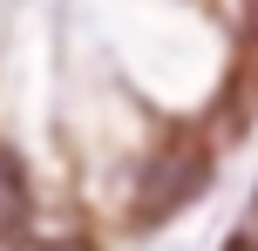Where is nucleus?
Segmentation results:
<instances>
[{
	"label": "nucleus",
	"mask_w": 258,
	"mask_h": 251,
	"mask_svg": "<svg viewBox=\"0 0 258 251\" xmlns=\"http://www.w3.org/2000/svg\"><path fill=\"white\" fill-rule=\"evenodd\" d=\"M204 184H211V149H197V143L163 149V156H150L136 170V217L143 224H163V217H177L183 204L204 197Z\"/></svg>",
	"instance_id": "obj_1"
},
{
	"label": "nucleus",
	"mask_w": 258,
	"mask_h": 251,
	"mask_svg": "<svg viewBox=\"0 0 258 251\" xmlns=\"http://www.w3.org/2000/svg\"><path fill=\"white\" fill-rule=\"evenodd\" d=\"M27 224H34V190H27V170L14 149H0V244L27 238Z\"/></svg>",
	"instance_id": "obj_2"
},
{
	"label": "nucleus",
	"mask_w": 258,
	"mask_h": 251,
	"mask_svg": "<svg viewBox=\"0 0 258 251\" xmlns=\"http://www.w3.org/2000/svg\"><path fill=\"white\" fill-rule=\"evenodd\" d=\"M251 34H258V0H251Z\"/></svg>",
	"instance_id": "obj_3"
}]
</instances>
